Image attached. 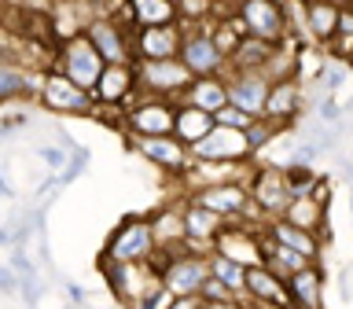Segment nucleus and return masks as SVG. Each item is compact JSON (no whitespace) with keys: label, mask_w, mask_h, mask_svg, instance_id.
I'll return each mask as SVG.
<instances>
[{"label":"nucleus","mask_w":353,"mask_h":309,"mask_svg":"<svg viewBox=\"0 0 353 309\" xmlns=\"http://www.w3.org/2000/svg\"><path fill=\"white\" fill-rule=\"evenodd\" d=\"M85 37L107 66H137V55H132L137 30L125 19V4H96V15L85 26Z\"/></svg>","instance_id":"obj_1"},{"label":"nucleus","mask_w":353,"mask_h":309,"mask_svg":"<svg viewBox=\"0 0 353 309\" xmlns=\"http://www.w3.org/2000/svg\"><path fill=\"white\" fill-rule=\"evenodd\" d=\"M103 261H114V265H151L154 258V239H151V225L143 214H129L121 217L110 236L99 250Z\"/></svg>","instance_id":"obj_2"},{"label":"nucleus","mask_w":353,"mask_h":309,"mask_svg":"<svg viewBox=\"0 0 353 309\" xmlns=\"http://www.w3.org/2000/svg\"><path fill=\"white\" fill-rule=\"evenodd\" d=\"M37 107L48 110V114H59V118H92L96 99H92V92L66 81L59 70H44L41 88H37Z\"/></svg>","instance_id":"obj_3"},{"label":"nucleus","mask_w":353,"mask_h":309,"mask_svg":"<svg viewBox=\"0 0 353 309\" xmlns=\"http://www.w3.org/2000/svg\"><path fill=\"white\" fill-rule=\"evenodd\" d=\"M137 96L165 99V103H181V96L192 85V74L184 70L181 59H162V63H137Z\"/></svg>","instance_id":"obj_4"},{"label":"nucleus","mask_w":353,"mask_h":309,"mask_svg":"<svg viewBox=\"0 0 353 309\" xmlns=\"http://www.w3.org/2000/svg\"><path fill=\"white\" fill-rule=\"evenodd\" d=\"M236 19L243 26V37H254L265 44H294L287 15H283V4H272V0H243V4H236Z\"/></svg>","instance_id":"obj_5"},{"label":"nucleus","mask_w":353,"mask_h":309,"mask_svg":"<svg viewBox=\"0 0 353 309\" xmlns=\"http://www.w3.org/2000/svg\"><path fill=\"white\" fill-rule=\"evenodd\" d=\"M103 59L96 55V48L88 44V37L81 33V37H74V41H66L55 48V63H52V70H59L66 81H74L77 88H85V92H92L96 81H99V74H103Z\"/></svg>","instance_id":"obj_6"},{"label":"nucleus","mask_w":353,"mask_h":309,"mask_svg":"<svg viewBox=\"0 0 353 309\" xmlns=\"http://www.w3.org/2000/svg\"><path fill=\"white\" fill-rule=\"evenodd\" d=\"M125 143L143 162H151L154 170L173 177V184H181L184 173L192 170V151H188L176 137H125Z\"/></svg>","instance_id":"obj_7"},{"label":"nucleus","mask_w":353,"mask_h":309,"mask_svg":"<svg viewBox=\"0 0 353 309\" xmlns=\"http://www.w3.org/2000/svg\"><path fill=\"white\" fill-rule=\"evenodd\" d=\"M261 228L265 225H250V221H232V225L221 228V236L214 239V250L217 258L225 261H236L243 269H254V265H265L261 261Z\"/></svg>","instance_id":"obj_8"},{"label":"nucleus","mask_w":353,"mask_h":309,"mask_svg":"<svg viewBox=\"0 0 353 309\" xmlns=\"http://www.w3.org/2000/svg\"><path fill=\"white\" fill-rule=\"evenodd\" d=\"M181 33H184V41H181L176 59L184 63V70L192 74V81H195V77H217V74L228 70V59L217 52V44H214V37H210V30H206V22H203V26H195V30H181Z\"/></svg>","instance_id":"obj_9"},{"label":"nucleus","mask_w":353,"mask_h":309,"mask_svg":"<svg viewBox=\"0 0 353 309\" xmlns=\"http://www.w3.org/2000/svg\"><path fill=\"white\" fill-rule=\"evenodd\" d=\"M247 192H250V210L258 214V221H265V225H269V221H280L287 203H291L283 173L272 170V166H254V177H250Z\"/></svg>","instance_id":"obj_10"},{"label":"nucleus","mask_w":353,"mask_h":309,"mask_svg":"<svg viewBox=\"0 0 353 309\" xmlns=\"http://www.w3.org/2000/svg\"><path fill=\"white\" fill-rule=\"evenodd\" d=\"M210 254H176V258H170L162 265L159 280H162V291L170 298H199V287L206 283L210 276V265H206Z\"/></svg>","instance_id":"obj_11"},{"label":"nucleus","mask_w":353,"mask_h":309,"mask_svg":"<svg viewBox=\"0 0 353 309\" xmlns=\"http://www.w3.org/2000/svg\"><path fill=\"white\" fill-rule=\"evenodd\" d=\"M173 118H176V103L137 96L125 107V132L121 137H173Z\"/></svg>","instance_id":"obj_12"},{"label":"nucleus","mask_w":353,"mask_h":309,"mask_svg":"<svg viewBox=\"0 0 353 309\" xmlns=\"http://www.w3.org/2000/svg\"><path fill=\"white\" fill-rule=\"evenodd\" d=\"M192 162H221V166H247L254 162V154L247 148V137L236 129H221L214 126L210 137H203L192 148Z\"/></svg>","instance_id":"obj_13"},{"label":"nucleus","mask_w":353,"mask_h":309,"mask_svg":"<svg viewBox=\"0 0 353 309\" xmlns=\"http://www.w3.org/2000/svg\"><path fill=\"white\" fill-rule=\"evenodd\" d=\"M339 11H342V4H335V0H309L302 8V33H298V44L324 52L331 44V37H335V30H339Z\"/></svg>","instance_id":"obj_14"},{"label":"nucleus","mask_w":353,"mask_h":309,"mask_svg":"<svg viewBox=\"0 0 353 309\" xmlns=\"http://www.w3.org/2000/svg\"><path fill=\"white\" fill-rule=\"evenodd\" d=\"M302 114H305L302 81H276V85H269V99H265V110H261L265 121H272V126H280V129H294Z\"/></svg>","instance_id":"obj_15"},{"label":"nucleus","mask_w":353,"mask_h":309,"mask_svg":"<svg viewBox=\"0 0 353 309\" xmlns=\"http://www.w3.org/2000/svg\"><path fill=\"white\" fill-rule=\"evenodd\" d=\"M225 85H228V107L243 110L247 118H261L265 99H269V81L261 74L225 70Z\"/></svg>","instance_id":"obj_16"},{"label":"nucleus","mask_w":353,"mask_h":309,"mask_svg":"<svg viewBox=\"0 0 353 309\" xmlns=\"http://www.w3.org/2000/svg\"><path fill=\"white\" fill-rule=\"evenodd\" d=\"M243 302L261 306V309H291V298H287V283L265 265H254L247 269V280H243Z\"/></svg>","instance_id":"obj_17"},{"label":"nucleus","mask_w":353,"mask_h":309,"mask_svg":"<svg viewBox=\"0 0 353 309\" xmlns=\"http://www.w3.org/2000/svg\"><path fill=\"white\" fill-rule=\"evenodd\" d=\"M96 107H121L125 110L132 99H137V74L132 66H103L99 81L92 88Z\"/></svg>","instance_id":"obj_18"},{"label":"nucleus","mask_w":353,"mask_h":309,"mask_svg":"<svg viewBox=\"0 0 353 309\" xmlns=\"http://www.w3.org/2000/svg\"><path fill=\"white\" fill-rule=\"evenodd\" d=\"M181 41H184L181 26L137 30V37H132V55H137V63H162V59H176V52H181Z\"/></svg>","instance_id":"obj_19"},{"label":"nucleus","mask_w":353,"mask_h":309,"mask_svg":"<svg viewBox=\"0 0 353 309\" xmlns=\"http://www.w3.org/2000/svg\"><path fill=\"white\" fill-rule=\"evenodd\" d=\"M280 221H287V225H294V228H302V232H313V236H320V243H324V247H331L327 206L313 203L309 195H294L291 203H287V210H283Z\"/></svg>","instance_id":"obj_20"},{"label":"nucleus","mask_w":353,"mask_h":309,"mask_svg":"<svg viewBox=\"0 0 353 309\" xmlns=\"http://www.w3.org/2000/svg\"><path fill=\"white\" fill-rule=\"evenodd\" d=\"M221 228H225V221H221L217 214H210V210L195 206V203H184V236H188V250L210 254V250H214V239L221 236Z\"/></svg>","instance_id":"obj_21"},{"label":"nucleus","mask_w":353,"mask_h":309,"mask_svg":"<svg viewBox=\"0 0 353 309\" xmlns=\"http://www.w3.org/2000/svg\"><path fill=\"white\" fill-rule=\"evenodd\" d=\"M265 236H269L272 243H280V247H287V250L302 254V258H309L313 265L324 261L327 247L320 243V236H313V232H302V228L287 225V221H269V225H265Z\"/></svg>","instance_id":"obj_22"},{"label":"nucleus","mask_w":353,"mask_h":309,"mask_svg":"<svg viewBox=\"0 0 353 309\" xmlns=\"http://www.w3.org/2000/svg\"><path fill=\"white\" fill-rule=\"evenodd\" d=\"M287 283V298H291L294 309H324V269L320 265H309V269L294 272Z\"/></svg>","instance_id":"obj_23"},{"label":"nucleus","mask_w":353,"mask_h":309,"mask_svg":"<svg viewBox=\"0 0 353 309\" xmlns=\"http://www.w3.org/2000/svg\"><path fill=\"white\" fill-rule=\"evenodd\" d=\"M44 70H22L15 63H0V103H15V99H33L37 103Z\"/></svg>","instance_id":"obj_24"},{"label":"nucleus","mask_w":353,"mask_h":309,"mask_svg":"<svg viewBox=\"0 0 353 309\" xmlns=\"http://www.w3.org/2000/svg\"><path fill=\"white\" fill-rule=\"evenodd\" d=\"M125 19L132 30H159L176 26V0H129Z\"/></svg>","instance_id":"obj_25"},{"label":"nucleus","mask_w":353,"mask_h":309,"mask_svg":"<svg viewBox=\"0 0 353 309\" xmlns=\"http://www.w3.org/2000/svg\"><path fill=\"white\" fill-rule=\"evenodd\" d=\"M181 103H188V107H195V110H203V114L214 118L217 110L228 103L225 74H217V77H195V81L188 85V92L181 96Z\"/></svg>","instance_id":"obj_26"},{"label":"nucleus","mask_w":353,"mask_h":309,"mask_svg":"<svg viewBox=\"0 0 353 309\" xmlns=\"http://www.w3.org/2000/svg\"><path fill=\"white\" fill-rule=\"evenodd\" d=\"M210 129H214V118H210V114H203V110H195V107H188V103H176L173 137L181 140L188 151H192L203 137H210Z\"/></svg>","instance_id":"obj_27"},{"label":"nucleus","mask_w":353,"mask_h":309,"mask_svg":"<svg viewBox=\"0 0 353 309\" xmlns=\"http://www.w3.org/2000/svg\"><path fill=\"white\" fill-rule=\"evenodd\" d=\"M280 48V44H265V41H254V37H243L236 44V52H232L228 59V70H243V74H261L265 63H269V55Z\"/></svg>","instance_id":"obj_28"},{"label":"nucleus","mask_w":353,"mask_h":309,"mask_svg":"<svg viewBox=\"0 0 353 309\" xmlns=\"http://www.w3.org/2000/svg\"><path fill=\"white\" fill-rule=\"evenodd\" d=\"M324 52H327V59H335V63H350L353 59V4H342L339 30H335V37H331V44Z\"/></svg>","instance_id":"obj_29"},{"label":"nucleus","mask_w":353,"mask_h":309,"mask_svg":"<svg viewBox=\"0 0 353 309\" xmlns=\"http://www.w3.org/2000/svg\"><path fill=\"white\" fill-rule=\"evenodd\" d=\"M283 132H291V129H280V126H272V121H265V118H254L250 126L243 129V137H247V148H250V154L258 159V154L269 151L272 143L283 137Z\"/></svg>","instance_id":"obj_30"},{"label":"nucleus","mask_w":353,"mask_h":309,"mask_svg":"<svg viewBox=\"0 0 353 309\" xmlns=\"http://www.w3.org/2000/svg\"><path fill=\"white\" fill-rule=\"evenodd\" d=\"M206 265H210V276H214V280H221L236 298H243V280H247V269H243V265L225 261V258H217V254H210Z\"/></svg>","instance_id":"obj_31"},{"label":"nucleus","mask_w":353,"mask_h":309,"mask_svg":"<svg viewBox=\"0 0 353 309\" xmlns=\"http://www.w3.org/2000/svg\"><path fill=\"white\" fill-rule=\"evenodd\" d=\"M280 173H283V184H287V192H291V199L309 195L313 184L320 181V173L313 170V166H287V170H280Z\"/></svg>","instance_id":"obj_32"},{"label":"nucleus","mask_w":353,"mask_h":309,"mask_svg":"<svg viewBox=\"0 0 353 309\" xmlns=\"http://www.w3.org/2000/svg\"><path fill=\"white\" fill-rule=\"evenodd\" d=\"M33 154H37L44 166H48L52 177H59V173L66 170V162H70V154H66L59 143H37V148H33Z\"/></svg>","instance_id":"obj_33"},{"label":"nucleus","mask_w":353,"mask_h":309,"mask_svg":"<svg viewBox=\"0 0 353 309\" xmlns=\"http://www.w3.org/2000/svg\"><path fill=\"white\" fill-rule=\"evenodd\" d=\"M250 121H254V118H247L243 110L228 107V103H225V107H221L217 114H214V126H221V129H236V132H243V129L250 126Z\"/></svg>","instance_id":"obj_34"},{"label":"nucleus","mask_w":353,"mask_h":309,"mask_svg":"<svg viewBox=\"0 0 353 309\" xmlns=\"http://www.w3.org/2000/svg\"><path fill=\"white\" fill-rule=\"evenodd\" d=\"M228 298H236V295L221 280H214V276H206V283L199 287V302H228Z\"/></svg>","instance_id":"obj_35"},{"label":"nucleus","mask_w":353,"mask_h":309,"mask_svg":"<svg viewBox=\"0 0 353 309\" xmlns=\"http://www.w3.org/2000/svg\"><path fill=\"white\" fill-rule=\"evenodd\" d=\"M63 291H66V302H70V306H77V309H85V306H88V295H85V287H81V283L63 280Z\"/></svg>","instance_id":"obj_36"},{"label":"nucleus","mask_w":353,"mask_h":309,"mask_svg":"<svg viewBox=\"0 0 353 309\" xmlns=\"http://www.w3.org/2000/svg\"><path fill=\"white\" fill-rule=\"evenodd\" d=\"M0 295H19V276L8 265H0Z\"/></svg>","instance_id":"obj_37"},{"label":"nucleus","mask_w":353,"mask_h":309,"mask_svg":"<svg viewBox=\"0 0 353 309\" xmlns=\"http://www.w3.org/2000/svg\"><path fill=\"white\" fill-rule=\"evenodd\" d=\"M162 309H203V302L199 298H170Z\"/></svg>","instance_id":"obj_38"},{"label":"nucleus","mask_w":353,"mask_h":309,"mask_svg":"<svg viewBox=\"0 0 353 309\" xmlns=\"http://www.w3.org/2000/svg\"><path fill=\"white\" fill-rule=\"evenodd\" d=\"M203 309H247L243 298H228V302H203Z\"/></svg>","instance_id":"obj_39"},{"label":"nucleus","mask_w":353,"mask_h":309,"mask_svg":"<svg viewBox=\"0 0 353 309\" xmlns=\"http://www.w3.org/2000/svg\"><path fill=\"white\" fill-rule=\"evenodd\" d=\"M0 247H15V236H11L8 225H0Z\"/></svg>","instance_id":"obj_40"},{"label":"nucleus","mask_w":353,"mask_h":309,"mask_svg":"<svg viewBox=\"0 0 353 309\" xmlns=\"http://www.w3.org/2000/svg\"><path fill=\"white\" fill-rule=\"evenodd\" d=\"M85 309H92V306H85Z\"/></svg>","instance_id":"obj_41"}]
</instances>
